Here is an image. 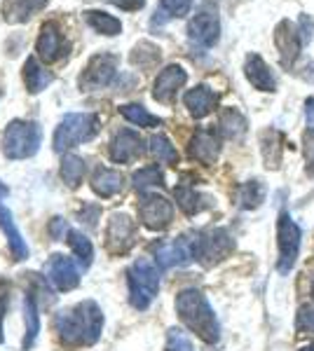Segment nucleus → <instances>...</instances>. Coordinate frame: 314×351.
<instances>
[{
  "mask_svg": "<svg viewBox=\"0 0 314 351\" xmlns=\"http://www.w3.org/2000/svg\"><path fill=\"white\" fill-rule=\"evenodd\" d=\"M54 330L59 332L61 342L71 347H89L99 342L104 330V311L94 300H85L71 309H61L54 316Z\"/></svg>",
  "mask_w": 314,
  "mask_h": 351,
  "instance_id": "obj_1",
  "label": "nucleus"
},
{
  "mask_svg": "<svg viewBox=\"0 0 314 351\" xmlns=\"http://www.w3.org/2000/svg\"><path fill=\"white\" fill-rule=\"evenodd\" d=\"M176 311H179V319L183 321V326L190 328L202 342L207 344L218 342L221 337L218 319H216L214 309H211L209 300L204 298L202 291H195V288L181 291L179 298H176Z\"/></svg>",
  "mask_w": 314,
  "mask_h": 351,
  "instance_id": "obj_2",
  "label": "nucleus"
},
{
  "mask_svg": "<svg viewBox=\"0 0 314 351\" xmlns=\"http://www.w3.org/2000/svg\"><path fill=\"white\" fill-rule=\"evenodd\" d=\"M99 124L101 120L96 112H68L54 132V150L64 152L92 141L99 134Z\"/></svg>",
  "mask_w": 314,
  "mask_h": 351,
  "instance_id": "obj_3",
  "label": "nucleus"
},
{
  "mask_svg": "<svg viewBox=\"0 0 314 351\" xmlns=\"http://www.w3.org/2000/svg\"><path fill=\"white\" fill-rule=\"evenodd\" d=\"M129 302L134 309H148L159 291V269L148 258H139L127 269Z\"/></svg>",
  "mask_w": 314,
  "mask_h": 351,
  "instance_id": "obj_4",
  "label": "nucleus"
},
{
  "mask_svg": "<svg viewBox=\"0 0 314 351\" xmlns=\"http://www.w3.org/2000/svg\"><path fill=\"white\" fill-rule=\"evenodd\" d=\"M40 141H43V132L36 122L14 120L3 134V152L10 160H26L38 152Z\"/></svg>",
  "mask_w": 314,
  "mask_h": 351,
  "instance_id": "obj_5",
  "label": "nucleus"
},
{
  "mask_svg": "<svg viewBox=\"0 0 314 351\" xmlns=\"http://www.w3.org/2000/svg\"><path fill=\"white\" fill-rule=\"evenodd\" d=\"M192 243V258L199 260L202 265H216L218 260L227 258L235 248L230 232L223 228H214L207 232H197Z\"/></svg>",
  "mask_w": 314,
  "mask_h": 351,
  "instance_id": "obj_6",
  "label": "nucleus"
},
{
  "mask_svg": "<svg viewBox=\"0 0 314 351\" xmlns=\"http://www.w3.org/2000/svg\"><path fill=\"white\" fill-rule=\"evenodd\" d=\"M277 248H279L277 269L282 274H289L300 253V228L293 223V218L287 211L277 220Z\"/></svg>",
  "mask_w": 314,
  "mask_h": 351,
  "instance_id": "obj_7",
  "label": "nucleus"
},
{
  "mask_svg": "<svg viewBox=\"0 0 314 351\" xmlns=\"http://www.w3.org/2000/svg\"><path fill=\"white\" fill-rule=\"evenodd\" d=\"M117 66H120V59L115 54L101 52L92 56L87 68H85V73L80 75V87H82L85 92H96V89L108 87V84L115 80Z\"/></svg>",
  "mask_w": 314,
  "mask_h": 351,
  "instance_id": "obj_8",
  "label": "nucleus"
},
{
  "mask_svg": "<svg viewBox=\"0 0 314 351\" xmlns=\"http://www.w3.org/2000/svg\"><path fill=\"white\" fill-rule=\"evenodd\" d=\"M139 216L148 230H167L174 220V204L157 192H144L139 199Z\"/></svg>",
  "mask_w": 314,
  "mask_h": 351,
  "instance_id": "obj_9",
  "label": "nucleus"
},
{
  "mask_svg": "<svg viewBox=\"0 0 314 351\" xmlns=\"http://www.w3.org/2000/svg\"><path fill=\"white\" fill-rule=\"evenodd\" d=\"M136 241V223L127 213H113L106 228V248L113 256L127 253Z\"/></svg>",
  "mask_w": 314,
  "mask_h": 351,
  "instance_id": "obj_10",
  "label": "nucleus"
},
{
  "mask_svg": "<svg viewBox=\"0 0 314 351\" xmlns=\"http://www.w3.org/2000/svg\"><path fill=\"white\" fill-rule=\"evenodd\" d=\"M153 251H155V263L159 269L181 267L192 260V243L188 237H179L176 241H159L153 246Z\"/></svg>",
  "mask_w": 314,
  "mask_h": 351,
  "instance_id": "obj_11",
  "label": "nucleus"
},
{
  "mask_svg": "<svg viewBox=\"0 0 314 351\" xmlns=\"http://www.w3.org/2000/svg\"><path fill=\"white\" fill-rule=\"evenodd\" d=\"M188 36H190L192 43L202 45V47H214L221 38V24L214 10H199L188 24Z\"/></svg>",
  "mask_w": 314,
  "mask_h": 351,
  "instance_id": "obj_12",
  "label": "nucleus"
},
{
  "mask_svg": "<svg viewBox=\"0 0 314 351\" xmlns=\"http://www.w3.org/2000/svg\"><path fill=\"white\" fill-rule=\"evenodd\" d=\"M36 52L45 64H52V61H59L61 56H66L68 52V43L61 36V28L56 21H47L40 28V38L36 43Z\"/></svg>",
  "mask_w": 314,
  "mask_h": 351,
  "instance_id": "obj_13",
  "label": "nucleus"
},
{
  "mask_svg": "<svg viewBox=\"0 0 314 351\" xmlns=\"http://www.w3.org/2000/svg\"><path fill=\"white\" fill-rule=\"evenodd\" d=\"M47 279L52 281L54 288H59V291H73V288L80 286V271H78V265L73 263L68 256H61V253H54L52 258H49L47 267Z\"/></svg>",
  "mask_w": 314,
  "mask_h": 351,
  "instance_id": "obj_14",
  "label": "nucleus"
},
{
  "mask_svg": "<svg viewBox=\"0 0 314 351\" xmlns=\"http://www.w3.org/2000/svg\"><path fill=\"white\" fill-rule=\"evenodd\" d=\"M144 152V138L131 129H122L113 136L111 145H108V155L115 164H127L134 162L136 157Z\"/></svg>",
  "mask_w": 314,
  "mask_h": 351,
  "instance_id": "obj_15",
  "label": "nucleus"
},
{
  "mask_svg": "<svg viewBox=\"0 0 314 351\" xmlns=\"http://www.w3.org/2000/svg\"><path fill=\"white\" fill-rule=\"evenodd\" d=\"M188 80V73L183 66H167L162 73L157 75L155 87H153V96L159 101V104H171L174 96L179 94V89L183 87Z\"/></svg>",
  "mask_w": 314,
  "mask_h": 351,
  "instance_id": "obj_16",
  "label": "nucleus"
},
{
  "mask_svg": "<svg viewBox=\"0 0 314 351\" xmlns=\"http://www.w3.org/2000/svg\"><path fill=\"white\" fill-rule=\"evenodd\" d=\"M221 155V141L218 136L209 129H199L190 141V157L199 164H214Z\"/></svg>",
  "mask_w": 314,
  "mask_h": 351,
  "instance_id": "obj_17",
  "label": "nucleus"
},
{
  "mask_svg": "<svg viewBox=\"0 0 314 351\" xmlns=\"http://www.w3.org/2000/svg\"><path fill=\"white\" fill-rule=\"evenodd\" d=\"M183 104H186L188 112H190L195 120H202V117H207L209 112L216 108V104H218V94H216L211 87H207V84H197L195 89L186 92Z\"/></svg>",
  "mask_w": 314,
  "mask_h": 351,
  "instance_id": "obj_18",
  "label": "nucleus"
},
{
  "mask_svg": "<svg viewBox=\"0 0 314 351\" xmlns=\"http://www.w3.org/2000/svg\"><path fill=\"white\" fill-rule=\"evenodd\" d=\"M275 45L279 49V56H282V64L291 66L295 61V56L300 52V38L298 31L291 21L284 19L282 24L275 28Z\"/></svg>",
  "mask_w": 314,
  "mask_h": 351,
  "instance_id": "obj_19",
  "label": "nucleus"
},
{
  "mask_svg": "<svg viewBox=\"0 0 314 351\" xmlns=\"http://www.w3.org/2000/svg\"><path fill=\"white\" fill-rule=\"evenodd\" d=\"M45 8H47V0H5L3 19L8 24H24Z\"/></svg>",
  "mask_w": 314,
  "mask_h": 351,
  "instance_id": "obj_20",
  "label": "nucleus"
},
{
  "mask_svg": "<svg viewBox=\"0 0 314 351\" xmlns=\"http://www.w3.org/2000/svg\"><path fill=\"white\" fill-rule=\"evenodd\" d=\"M0 230H3V234L8 237L10 251H12L14 260H26L28 258L26 239L21 237V232L16 230L14 218H12V211H10L8 206H3V204H0Z\"/></svg>",
  "mask_w": 314,
  "mask_h": 351,
  "instance_id": "obj_21",
  "label": "nucleus"
},
{
  "mask_svg": "<svg viewBox=\"0 0 314 351\" xmlns=\"http://www.w3.org/2000/svg\"><path fill=\"white\" fill-rule=\"evenodd\" d=\"M174 195H176V202H179L181 211H183L186 216H197V213H202L204 208L211 206V197L197 192L195 185H190V183H181L179 188L174 190Z\"/></svg>",
  "mask_w": 314,
  "mask_h": 351,
  "instance_id": "obj_22",
  "label": "nucleus"
},
{
  "mask_svg": "<svg viewBox=\"0 0 314 351\" xmlns=\"http://www.w3.org/2000/svg\"><path fill=\"white\" fill-rule=\"evenodd\" d=\"M244 73H247L249 82L254 84L256 89H260V92H275V87H277L275 75H272V71L267 68V64L258 54L249 56L247 64H244Z\"/></svg>",
  "mask_w": 314,
  "mask_h": 351,
  "instance_id": "obj_23",
  "label": "nucleus"
},
{
  "mask_svg": "<svg viewBox=\"0 0 314 351\" xmlns=\"http://www.w3.org/2000/svg\"><path fill=\"white\" fill-rule=\"evenodd\" d=\"M122 173L115 171V169H108V167H96V171L92 176V190L104 199H111L115 197L120 190H122Z\"/></svg>",
  "mask_w": 314,
  "mask_h": 351,
  "instance_id": "obj_24",
  "label": "nucleus"
},
{
  "mask_svg": "<svg viewBox=\"0 0 314 351\" xmlns=\"http://www.w3.org/2000/svg\"><path fill=\"white\" fill-rule=\"evenodd\" d=\"M24 82L31 94H40L43 89H47L54 82V75L45 66L38 64L36 56H28L24 64Z\"/></svg>",
  "mask_w": 314,
  "mask_h": 351,
  "instance_id": "obj_25",
  "label": "nucleus"
},
{
  "mask_svg": "<svg viewBox=\"0 0 314 351\" xmlns=\"http://www.w3.org/2000/svg\"><path fill=\"white\" fill-rule=\"evenodd\" d=\"M265 195H267V185L262 180H249L244 183L242 188L237 190V204L239 208H258L262 202H265Z\"/></svg>",
  "mask_w": 314,
  "mask_h": 351,
  "instance_id": "obj_26",
  "label": "nucleus"
},
{
  "mask_svg": "<svg viewBox=\"0 0 314 351\" xmlns=\"http://www.w3.org/2000/svg\"><path fill=\"white\" fill-rule=\"evenodd\" d=\"M218 132L225 136V138H242L247 134V120L242 117V112H237L235 108H225L218 117Z\"/></svg>",
  "mask_w": 314,
  "mask_h": 351,
  "instance_id": "obj_27",
  "label": "nucleus"
},
{
  "mask_svg": "<svg viewBox=\"0 0 314 351\" xmlns=\"http://www.w3.org/2000/svg\"><path fill=\"white\" fill-rule=\"evenodd\" d=\"M24 319H26V335H24V349H31L36 344L40 335V314H38V302L36 295L26 293L24 298Z\"/></svg>",
  "mask_w": 314,
  "mask_h": 351,
  "instance_id": "obj_28",
  "label": "nucleus"
},
{
  "mask_svg": "<svg viewBox=\"0 0 314 351\" xmlns=\"http://www.w3.org/2000/svg\"><path fill=\"white\" fill-rule=\"evenodd\" d=\"M82 14H85V21H87V24L92 26L96 33H101V36H117V33L122 31L120 19H115V16L108 14V12L87 10V12H82Z\"/></svg>",
  "mask_w": 314,
  "mask_h": 351,
  "instance_id": "obj_29",
  "label": "nucleus"
},
{
  "mask_svg": "<svg viewBox=\"0 0 314 351\" xmlns=\"http://www.w3.org/2000/svg\"><path fill=\"white\" fill-rule=\"evenodd\" d=\"M85 160L78 155H66L64 160H61V178H64V183L68 185L71 190H76L80 183H82L85 178Z\"/></svg>",
  "mask_w": 314,
  "mask_h": 351,
  "instance_id": "obj_30",
  "label": "nucleus"
},
{
  "mask_svg": "<svg viewBox=\"0 0 314 351\" xmlns=\"http://www.w3.org/2000/svg\"><path fill=\"white\" fill-rule=\"evenodd\" d=\"M134 188L139 192H148L150 188H162L164 185V173L157 164H150V167H144L134 173Z\"/></svg>",
  "mask_w": 314,
  "mask_h": 351,
  "instance_id": "obj_31",
  "label": "nucleus"
},
{
  "mask_svg": "<svg viewBox=\"0 0 314 351\" xmlns=\"http://www.w3.org/2000/svg\"><path fill=\"white\" fill-rule=\"evenodd\" d=\"M120 115L131 124H139V127H159L162 120L157 115H150L141 104H127L120 106Z\"/></svg>",
  "mask_w": 314,
  "mask_h": 351,
  "instance_id": "obj_32",
  "label": "nucleus"
},
{
  "mask_svg": "<svg viewBox=\"0 0 314 351\" xmlns=\"http://www.w3.org/2000/svg\"><path fill=\"white\" fill-rule=\"evenodd\" d=\"M66 241H68V246L73 248V253L78 256L80 263H82V267H89V265H92V258H94V246H92V241H89L87 237H85L82 232H78V230H71V232H68Z\"/></svg>",
  "mask_w": 314,
  "mask_h": 351,
  "instance_id": "obj_33",
  "label": "nucleus"
},
{
  "mask_svg": "<svg viewBox=\"0 0 314 351\" xmlns=\"http://www.w3.org/2000/svg\"><path fill=\"white\" fill-rule=\"evenodd\" d=\"M150 152L155 155L157 162L162 164H176L179 162V152L171 145V141L164 134H155L150 138Z\"/></svg>",
  "mask_w": 314,
  "mask_h": 351,
  "instance_id": "obj_34",
  "label": "nucleus"
},
{
  "mask_svg": "<svg viewBox=\"0 0 314 351\" xmlns=\"http://www.w3.org/2000/svg\"><path fill=\"white\" fill-rule=\"evenodd\" d=\"M159 61V49L150 43H141L139 47L131 52V64L139 68H153Z\"/></svg>",
  "mask_w": 314,
  "mask_h": 351,
  "instance_id": "obj_35",
  "label": "nucleus"
},
{
  "mask_svg": "<svg viewBox=\"0 0 314 351\" xmlns=\"http://www.w3.org/2000/svg\"><path fill=\"white\" fill-rule=\"evenodd\" d=\"M192 8V0H159V14H164V19H179L186 16Z\"/></svg>",
  "mask_w": 314,
  "mask_h": 351,
  "instance_id": "obj_36",
  "label": "nucleus"
},
{
  "mask_svg": "<svg viewBox=\"0 0 314 351\" xmlns=\"http://www.w3.org/2000/svg\"><path fill=\"white\" fill-rule=\"evenodd\" d=\"M164 351H195L192 349V342L188 339V335L179 328H171L167 332V349Z\"/></svg>",
  "mask_w": 314,
  "mask_h": 351,
  "instance_id": "obj_37",
  "label": "nucleus"
},
{
  "mask_svg": "<svg viewBox=\"0 0 314 351\" xmlns=\"http://www.w3.org/2000/svg\"><path fill=\"white\" fill-rule=\"evenodd\" d=\"M295 328H298L300 335H314V307L305 304L298 311V319H295Z\"/></svg>",
  "mask_w": 314,
  "mask_h": 351,
  "instance_id": "obj_38",
  "label": "nucleus"
},
{
  "mask_svg": "<svg viewBox=\"0 0 314 351\" xmlns=\"http://www.w3.org/2000/svg\"><path fill=\"white\" fill-rule=\"evenodd\" d=\"M68 232H71V228H68L66 220L54 218L52 223H49V234H52V239H56V241H61L64 237H68Z\"/></svg>",
  "mask_w": 314,
  "mask_h": 351,
  "instance_id": "obj_39",
  "label": "nucleus"
},
{
  "mask_svg": "<svg viewBox=\"0 0 314 351\" xmlns=\"http://www.w3.org/2000/svg\"><path fill=\"white\" fill-rule=\"evenodd\" d=\"M106 3L115 5L120 10H127V12H136V10H144L146 0H106Z\"/></svg>",
  "mask_w": 314,
  "mask_h": 351,
  "instance_id": "obj_40",
  "label": "nucleus"
},
{
  "mask_svg": "<svg viewBox=\"0 0 314 351\" xmlns=\"http://www.w3.org/2000/svg\"><path fill=\"white\" fill-rule=\"evenodd\" d=\"M300 26H302V40H310L312 31H314V24H310V16L302 14L300 16Z\"/></svg>",
  "mask_w": 314,
  "mask_h": 351,
  "instance_id": "obj_41",
  "label": "nucleus"
},
{
  "mask_svg": "<svg viewBox=\"0 0 314 351\" xmlns=\"http://www.w3.org/2000/svg\"><path fill=\"white\" fill-rule=\"evenodd\" d=\"M5 311H8V295H0V342H3V321Z\"/></svg>",
  "mask_w": 314,
  "mask_h": 351,
  "instance_id": "obj_42",
  "label": "nucleus"
},
{
  "mask_svg": "<svg viewBox=\"0 0 314 351\" xmlns=\"http://www.w3.org/2000/svg\"><path fill=\"white\" fill-rule=\"evenodd\" d=\"M5 195H8V188H5V185L0 183V197H5Z\"/></svg>",
  "mask_w": 314,
  "mask_h": 351,
  "instance_id": "obj_43",
  "label": "nucleus"
},
{
  "mask_svg": "<svg viewBox=\"0 0 314 351\" xmlns=\"http://www.w3.org/2000/svg\"><path fill=\"white\" fill-rule=\"evenodd\" d=\"M300 351H314V344H310V347H305V349H300Z\"/></svg>",
  "mask_w": 314,
  "mask_h": 351,
  "instance_id": "obj_44",
  "label": "nucleus"
}]
</instances>
